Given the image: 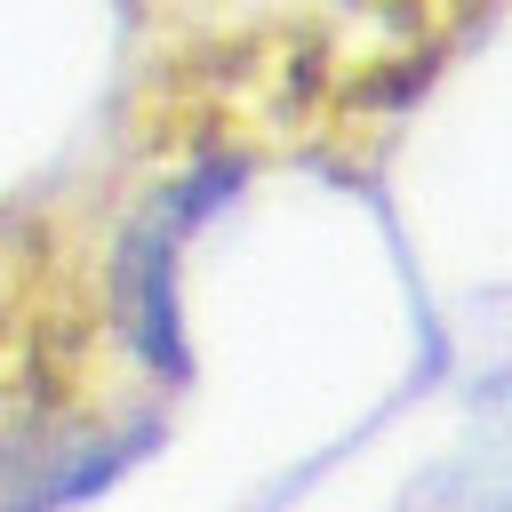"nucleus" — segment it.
<instances>
[{
    "label": "nucleus",
    "instance_id": "f257e3e1",
    "mask_svg": "<svg viewBox=\"0 0 512 512\" xmlns=\"http://www.w3.org/2000/svg\"><path fill=\"white\" fill-rule=\"evenodd\" d=\"M504 0H120L136 176L368 168Z\"/></svg>",
    "mask_w": 512,
    "mask_h": 512
},
{
    "label": "nucleus",
    "instance_id": "f03ea898",
    "mask_svg": "<svg viewBox=\"0 0 512 512\" xmlns=\"http://www.w3.org/2000/svg\"><path fill=\"white\" fill-rule=\"evenodd\" d=\"M168 368L120 200L24 192L0 208V504L104 480L160 432Z\"/></svg>",
    "mask_w": 512,
    "mask_h": 512
}]
</instances>
